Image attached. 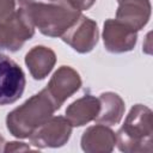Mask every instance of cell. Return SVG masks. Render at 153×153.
Returning <instances> with one entry per match:
<instances>
[{"instance_id": "277c9868", "label": "cell", "mask_w": 153, "mask_h": 153, "mask_svg": "<svg viewBox=\"0 0 153 153\" xmlns=\"http://www.w3.org/2000/svg\"><path fill=\"white\" fill-rule=\"evenodd\" d=\"M35 33V26L23 8H18L12 18L0 22V49L16 51Z\"/></svg>"}, {"instance_id": "52a82bcc", "label": "cell", "mask_w": 153, "mask_h": 153, "mask_svg": "<svg viewBox=\"0 0 153 153\" xmlns=\"http://www.w3.org/2000/svg\"><path fill=\"white\" fill-rule=\"evenodd\" d=\"M61 38L74 50L79 53H88L98 42L97 24L90 18L80 16Z\"/></svg>"}, {"instance_id": "9c48e42d", "label": "cell", "mask_w": 153, "mask_h": 153, "mask_svg": "<svg viewBox=\"0 0 153 153\" xmlns=\"http://www.w3.org/2000/svg\"><path fill=\"white\" fill-rule=\"evenodd\" d=\"M80 85L81 79L79 74L73 68L62 66L54 73L45 88L59 109L68 97L79 90Z\"/></svg>"}, {"instance_id": "30bf717a", "label": "cell", "mask_w": 153, "mask_h": 153, "mask_svg": "<svg viewBox=\"0 0 153 153\" xmlns=\"http://www.w3.org/2000/svg\"><path fill=\"white\" fill-rule=\"evenodd\" d=\"M116 19L130 26L135 31L142 29L151 16V4L148 0H118Z\"/></svg>"}, {"instance_id": "3957f363", "label": "cell", "mask_w": 153, "mask_h": 153, "mask_svg": "<svg viewBox=\"0 0 153 153\" xmlns=\"http://www.w3.org/2000/svg\"><path fill=\"white\" fill-rule=\"evenodd\" d=\"M152 112L148 108L137 104L131 108L117 133L118 148L123 152L146 151L145 145L152 148Z\"/></svg>"}, {"instance_id": "ba28073f", "label": "cell", "mask_w": 153, "mask_h": 153, "mask_svg": "<svg viewBox=\"0 0 153 153\" xmlns=\"http://www.w3.org/2000/svg\"><path fill=\"white\" fill-rule=\"evenodd\" d=\"M136 31L117 19H108L104 23L103 39L105 48L111 53L129 51L135 47Z\"/></svg>"}, {"instance_id": "5bb4252c", "label": "cell", "mask_w": 153, "mask_h": 153, "mask_svg": "<svg viewBox=\"0 0 153 153\" xmlns=\"http://www.w3.org/2000/svg\"><path fill=\"white\" fill-rule=\"evenodd\" d=\"M99 102H100V109L97 117L94 118L96 122L104 126L105 124L114 126L118 123L124 111L123 100L118 97V94L112 92L102 93Z\"/></svg>"}, {"instance_id": "e0dca14e", "label": "cell", "mask_w": 153, "mask_h": 153, "mask_svg": "<svg viewBox=\"0 0 153 153\" xmlns=\"http://www.w3.org/2000/svg\"><path fill=\"white\" fill-rule=\"evenodd\" d=\"M53 1H55V0H53Z\"/></svg>"}, {"instance_id": "2e32d148", "label": "cell", "mask_w": 153, "mask_h": 153, "mask_svg": "<svg viewBox=\"0 0 153 153\" xmlns=\"http://www.w3.org/2000/svg\"><path fill=\"white\" fill-rule=\"evenodd\" d=\"M67 5H69L71 7H73L76 11H84V10H88L96 0H65Z\"/></svg>"}, {"instance_id": "8992f818", "label": "cell", "mask_w": 153, "mask_h": 153, "mask_svg": "<svg viewBox=\"0 0 153 153\" xmlns=\"http://www.w3.org/2000/svg\"><path fill=\"white\" fill-rule=\"evenodd\" d=\"M72 133V124L63 117H53L38 127L29 137L33 146L60 147L68 141Z\"/></svg>"}, {"instance_id": "4fadbf2b", "label": "cell", "mask_w": 153, "mask_h": 153, "mask_svg": "<svg viewBox=\"0 0 153 153\" xmlns=\"http://www.w3.org/2000/svg\"><path fill=\"white\" fill-rule=\"evenodd\" d=\"M56 57L51 49L45 47H33L25 56V63L31 75L36 80L44 79L55 65Z\"/></svg>"}, {"instance_id": "7c38bea8", "label": "cell", "mask_w": 153, "mask_h": 153, "mask_svg": "<svg viewBox=\"0 0 153 153\" xmlns=\"http://www.w3.org/2000/svg\"><path fill=\"white\" fill-rule=\"evenodd\" d=\"M116 143V135L104 124H97L85 130L81 137V147L85 152H110Z\"/></svg>"}, {"instance_id": "5b68a950", "label": "cell", "mask_w": 153, "mask_h": 153, "mask_svg": "<svg viewBox=\"0 0 153 153\" xmlns=\"http://www.w3.org/2000/svg\"><path fill=\"white\" fill-rule=\"evenodd\" d=\"M25 84L20 66L7 55L0 54V105L17 102L23 96Z\"/></svg>"}, {"instance_id": "9a60e30c", "label": "cell", "mask_w": 153, "mask_h": 153, "mask_svg": "<svg viewBox=\"0 0 153 153\" xmlns=\"http://www.w3.org/2000/svg\"><path fill=\"white\" fill-rule=\"evenodd\" d=\"M14 12V0H0V22L12 18Z\"/></svg>"}, {"instance_id": "7a4b0ae2", "label": "cell", "mask_w": 153, "mask_h": 153, "mask_svg": "<svg viewBox=\"0 0 153 153\" xmlns=\"http://www.w3.org/2000/svg\"><path fill=\"white\" fill-rule=\"evenodd\" d=\"M33 26L49 37H62L81 16L69 5H53L30 0L20 6Z\"/></svg>"}, {"instance_id": "6da1fadb", "label": "cell", "mask_w": 153, "mask_h": 153, "mask_svg": "<svg viewBox=\"0 0 153 153\" xmlns=\"http://www.w3.org/2000/svg\"><path fill=\"white\" fill-rule=\"evenodd\" d=\"M56 109V104L49 96L47 88H44L8 114L6 118L7 129L16 137H29L50 118Z\"/></svg>"}, {"instance_id": "8fae6325", "label": "cell", "mask_w": 153, "mask_h": 153, "mask_svg": "<svg viewBox=\"0 0 153 153\" xmlns=\"http://www.w3.org/2000/svg\"><path fill=\"white\" fill-rule=\"evenodd\" d=\"M100 102L93 96H85L73 102L66 110V116L73 127H80L94 120L99 112Z\"/></svg>"}]
</instances>
